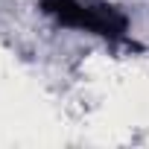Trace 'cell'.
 I'll return each instance as SVG.
<instances>
[{
	"label": "cell",
	"instance_id": "obj_1",
	"mask_svg": "<svg viewBox=\"0 0 149 149\" xmlns=\"http://www.w3.org/2000/svg\"><path fill=\"white\" fill-rule=\"evenodd\" d=\"M41 12L61 26L85 29L108 41H126L129 21L114 6H85L79 0H41Z\"/></svg>",
	"mask_w": 149,
	"mask_h": 149
}]
</instances>
